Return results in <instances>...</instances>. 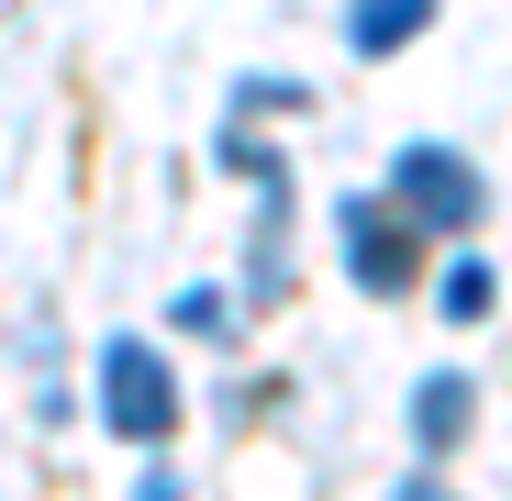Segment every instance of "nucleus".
I'll return each instance as SVG.
<instances>
[{
  "instance_id": "obj_2",
  "label": "nucleus",
  "mask_w": 512,
  "mask_h": 501,
  "mask_svg": "<svg viewBox=\"0 0 512 501\" xmlns=\"http://www.w3.org/2000/svg\"><path fill=\"white\" fill-rule=\"evenodd\" d=\"M101 424L123 446H167L179 435V368H167L145 334H112L101 346Z\"/></svg>"
},
{
  "instance_id": "obj_9",
  "label": "nucleus",
  "mask_w": 512,
  "mask_h": 501,
  "mask_svg": "<svg viewBox=\"0 0 512 501\" xmlns=\"http://www.w3.org/2000/svg\"><path fill=\"white\" fill-rule=\"evenodd\" d=\"M245 112H312V90H301V78H245V90H234V123Z\"/></svg>"
},
{
  "instance_id": "obj_6",
  "label": "nucleus",
  "mask_w": 512,
  "mask_h": 501,
  "mask_svg": "<svg viewBox=\"0 0 512 501\" xmlns=\"http://www.w3.org/2000/svg\"><path fill=\"white\" fill-rule=\"evenodd\" d=\"M435 12H446V0H346V45L379 67V56H401L423 23H435Z\"/></svg>"
},
{
  "instance_id": "obj_7",
  "label": "nucleus",
  "mask_w": 512,
  "mask_h": 501,
  "mask_svg": "<svg viewBox=\"0 0 512 501\" xmlns=\"http://www.w3.org/2000/svg\"><path fill=\"white\" fill-rule=\"evenodd\" d=\"M490 301H501V268L490 257H446L435 268V312L446 323H490Z\"/></svg>"
},
{
  "instance_id": "obj_8",
  "label": "nucleus",
  "mask_w": 512,
  "mask_h": 501,
  "mask_svg": "<svg viewBox=\"0 0 512 501\" xmlns=\"http://www.w3.org/2000/svg\"><path fill=\"white\" fill-rule=\"evenodd\" d=\"M167 323H179V334H201V346H234V323H245V312H234V290H212V279H190L179 301H167Z\"/></svg>"
},
{
  "instance_id": "obj_1",
  "label": "nucleus",
  "mask_w": 512,
  "mask_h": 501,
  "mask_svg": "<svg viewBox=\"0 0 512 501\" xmlns=\"http://www.w3.org/2000/svg\"><path fill=\"white\" fill-rule=\"evenodd\" d=\"M379 201L412 223V245L423 234H446V245H468L479 223H490V179L457 156V145H435V134H412V145H390V167H379Z\"/></svg>"
},
{
  "instance_id": "obj_11",
  "label": "nucleus",
  "mask_w": 512,
  "mask_h": 501,
  "mask_svg": "<svg viewBox=\"0 0 512 501\" xmlns=\"http://www.w3.org/2000/svg\"><path fill=\"white\" fill-rule=\"evenodd\" d=\"M390 501H457V490H446V479H435V468H412V479H401V490H390Z\"/></svg>"
},
{
  "instance_id": "obj_3",
  "label": "nucleus",
  "mask_w": 512,
  "mask_h": 501,
  "mask_svg": "<svg viewBox=\"0 0 512 501\" xmlns=\"http://www.w3.org/2000/svg\"><path fill=\"white\" fill-rule=\"evenodd\" d=\"M334 234H346V279H357V290H379V301H390V290H412V279H423V245H412V223H401L379 190L334 201Z\"/></svg>"
},
{
  "instance_id": "obj_4",
  "label": "nucleus",
  "mask_w": 512,
  "mask_h": 501,
  "mask_svg": "<svg viewBox=\"0 0 512 501\" xmlns=\"http://www.w3.org/2000/svg\"><path fill=\"white\" fill-rule=\"evenodd\" d=\"M290 212H301L290 179L256 190V223H245V312H279L290 301Z\"/></svg>"
},
{
  "instance_id": "obj_10",
  "label": "nucleus",
  "mask_w": 512,
  "mask_h": 501,
  "mask_svg": "<svg viewBox=\"0 0 512 501\" xmlns=\"http://www.w3.org/2000/svg\"><path fill=\"white\" fill-rule=\"evenodd\" d=\"M134 501H179V468H167V457H145V468H134Z\"/></svg>"
},
{
  "instance_id": "obj_5",
  "label": "nucleus",
  "mask_w": 512,
  "mask_h": 501,
  "mask_svg": "<svg viewBox=\"0 0 512 501\" xmlns=\"http://www.w3.org/2000/svg\"><path fill=\"white\" fill-rule=\"evenodd\" d=\"M468 424H479V379H457V368L412 379V446H423V468L457 457V446H468Z\"/></svg>"
}]
</instances>
